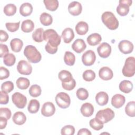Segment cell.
<instances>
[{
  "label": "cell",
  "mask_w": 135,
  "mask_h": 135,
  "mask_svg": "<svg viewBox=\"0 0 135 135\" xmlns=\"http://www.w3.org/2000/svg\"><path fill=\"white\" fill-rule=\"evenodd\" d=\"M20 24V22H18L16 23L7 22V23H6L5 26L7 30H8L9 32H14L18 30Z\"/></svg>",
  "instance_id": "obj_43"
},
{
  "label": "cell",
  "mask_w": 135,
  "mask_h": 135,
  "mask_svg": "<svg viewBox=\"0 0 135 135\" xmlns=\"http://www.w3.org/2000/svg\"><path fill=\"white\" fill-rule=\"evenodd\" d=\"M55 112V108L54 104L51 102H45L41 109V113L45 117H51Z\"/></svg>",
  "instance_id": "obj_13"
},
{
  "label": "cell",
  "mask_w": 135,
  "mask_h": 135,
  "mask_svg": "<svg viewBox=\"0 0 135 135\" xmlns=\"http://www.w3.org/2000/svg\"><path fill=\"white\" fill-rule=\"evenodd\" d=\"M16 61L15 56L12 53H7L3 57L4 63L8 66L13 65Z\"/></svg>",
  "instance_id": "obj_36"
},
{
  "label": "cell",
  "mask_w": 135,
  "mask_h": 135,
  "mask_svg": "<svg viewBox=\"0 0 135 135\" xmlns=\"http://www.w3.org/2000/svg\"><path fill=\"white\" fill-rule=\"evenodd\" d=\"M64 61L65 63L69 66L73 65L75 61L74 54L70 51H66L64 55Z\"/></svg>",
  "instance_id": "obj_32"
},
{
  "label": "cell",
  "mask_w": 135,
  "mask_h": 135,
  "mask_svg": "<svg viewBox=\"0 0 135 135\" xmlns=\"http://www.w3.org/2000/svg\"><path fill=\"white\" fill-rule=\"evenodd\" d=\"M3 11L7 16H13L16 12V6L13 4H8L4 6Z\"/></svg>",
  "instance_id": "obj_37"
},
{
  "label": "cell",
  "mask_w": 135,
  "mask_h": 135,
  "mask_svg": "<svg viewBox=\"0 0 135 135\" xmlns=\"http://www.w3.org/2000/svg\"><path fill=\"white\" fill-rule=\"evenodd\" d=\"M17 70L19 73L28 75L31 74L32 67L30 63L25 60H21L18 62L17 65Z\"/></svg>",
  "instance_id": "obj_9"
},
{
  "label": "cell",
  "mask_w": 135,
  "mask_h": 135,
  "mask_svg": "<svg viewBox=\"0 0 135 135\" xmlns=\"http://www.w3.org/2000/svg\"><path fill=\"white\" fill-rule=\"evenodd\" d=\"M132 0H120L117 7V13L122 16L127 15L129 12V6L131 5Z\"/></svg>",
  "instance_id": "obj_8"
},
{
  "label": "cell",
  "mask_w": 135,
  "mask_h": 135,
  "mask_svg": "<svg viewBox=\"0 0 135 135\" xmlns=\"http://www.w3.org/2000/svg\"><path fill=\"white\" fill-rule=\"evenodd\" d=\"M126 98L124 95L120 94H116L114 95L111 99V104L115 108H120L122 107L125 103Z\"/></svg>",
  "instance_id": "obj_16"
},
{
  "label": "cell",
  "mask_w": 135,
  "mask_h": 135,
  "mask_svg": "<svg viewBox=\"0 0 135 135\" xmlns=\"http://www.w3.org/2000/svg\"><path fill=\"white\" fill-rule=\"evenodd\" d=\"M102 40L101 36L97 33L91 34L86 38L88 43L91 46H95L99 44Z\"/></svg>",
  "instance_id": "obj_24"
},
{
  "label": "cell",
  "mask_w": 135,
  "mask_h": 135,
  "mask_svg": "<svg viewBox=\"0 0 135 135\" xmlns=\"http://www.w3.org/2000/svg\"><path fill=\"white\" fill-rule=\"evenodd\" d=\"M55 102L60 108L66 109L70 106L71 99L68 94L65 92H61L56 94L55 97Z\"/></svg>",
  "instance_id": "obj_6"
},
{
  "label": "cell",
  "mask_w": 135,
  "mask_h": 135,
  "mask_svg": "<svg viewBox=\"0 0 135 135\" xmlns=\"http://www.w3.org/2000/svg\"><path fill=\"white\" fill-rule=\"evenodd\" d=\"M0 57H4L6 54L9 53V50L6 44H4L2 43L0 44Z\"/></svg>",
  "instance_id": "obj_49"
},
{
  "label": "cell",
  "mask_w": 135,
  "mask_h": 135,
  "mask_svg": "<svg viewBox=\"0 0 135 135\" xmlns=\"http://www.w3.org/2000/svg\"><path fill=\"white\" fill-rule=\"evenodd\" d=\"M23 45V41L18 38L12 39L10 42L11 50L14 52H19L21 51Z\"/></svg>",
  "instance_id": "obj_23"
},
{
  "label": "cell",
  "mask_w": 135,
  "mask_h": 135,
  "mask_svg": "<svg viewBox=\"0 0 135 135\" xmlns=\"http://www.w3.org/2000/svg\"><path fill=\"white\" fill-rule=\"evenodd\" d=\"M1 98H0V103L1 104H6L8 102L9 97L7 93L3 92L2 91H0Z\"/></svg>",
  "instance_id": "obj_48"
},
{
  "label": "cell",
  "mask_w": 135,
  "mask_h": 135,
  "mask_svg": "<svg viewBox=\"0 0 135 135\" xmlns=\"http://www.w3.org/2000/svg\"><path fill=\"white\" fill-rule=\"evenodd\" d=\"M14 87V84L12 81H5L3 82L1 85V91L6 93H9L13 90Z\"/></svg>",
  "instance_id": "obj_41"
},
{
  "label": "cell",
  "mask_w": 135,
  "mask_h": 135,
  "mask_svg": "<svg viewBox=\"0 0 135 135\" xmlns=\"http://www.w3.org/2000/svg\"><path fill=\"white\" fill-rule=\"evenodd\" d=\"M89 125L91 128L95 130H100L103 128V124H101L98 122L95 118L90 120Z\"/></svg>",
  "instance_id": "obj_44"
},
{
  "label": "cell",
  "mask_w": 135,
  "mask_h": 135,
  "mask_svg": "<svg viewBox=\"0 0 135 135\" xmlns=\"http://www.w3.org/2000/svg\"><path fill=\"white\" fill-rule=\"evenodd\" d=\"M40 107V102L36 99H32L28 103L27 110L31 113H35L38 112Z\"/></svg>",
  "instance_id": "obj_29"
},
{
  "label": "cell",
  "mask_w": 135,
  "mask_h": 135,
  "mask_svg": "<svg viewBox=\"0 0 135 135\" xmlns=\"http://www.w3.org/2000/svg\"><path fill=\"white\" fill-rule=\"evenodd\" d=\"M8 38V35L6 32L1 30L0 31V41L1 42H5Z\"/></svg>",
  "instance_id": "obj_51"
},
{
  "label": "cell",
  "mask_w": 135,
  "mask_h": 135,
  "mask_svg": "<svg viewBox=\"0 0 135 135\" xmlns=\"http://www.w3.org/2000/svg\"><path fill=\"white\" fill-rule=\"evenodd\" d=\"M118 48L121 52L124 54H127L132 52L133 45L128 40H122L119 43Z\"/></svg>",
  "instance_id": "obj_12"
},
{
  "label": "cell",
  "mask_w": 135,
  "mask_h": 135,
  "mask_svg": "<svg viewBox=\"0 0 135 135\" xmlns=\"http://www.w3.org/2000/svg\"><path fill=\"white\" fill-rule=\"evenodd\" d=\"M86 47V45L83 39L78 38L74 41L72 44V48L75 52L80 53L82 52Z\"/></svg>",
  "instance_id": "obj_17"
},
{
  "label": "cell",
  "mask_w": 135,
  "mask_h": 135,
  "mask_svg": "<svg viewBox=\"0 0 135 135\" xmlns=\"http://www.w3.org/2000/svg\"><path fill=\"white\" fill-rule=\"evenodd\" d=\"M33 6L30 3H24L20 7V13L23 16H27L31 14Z\"/></svg>",
  "instance_id": "obj_26"
},
{
  "label": "cell",
  "mask_w": 135,
  "mask_h": 135,
  "mask_svg": "<svg viewBox=\"0 0 135 135\" xmlns=\"http://www.w3.org/2000/svg\"><path fill=\"white\" fill-rule=\"evenodd\" d=\"M125 112L129 117H134L135 116V102L134 101L127 103L125 107Z\"/></svg>",
  "instance_id": "obj_35"
},
{
  "label": "cell",
  "mask_w": 135,
  "mask_h": 135,
  "mask_svg": "<svg viewBox=\"0 0 135 135\" xmlns=\"http://www.w3.org/2000/svg\"><path fill=\"white\" fill-rule=\"evenodd\" d=\"M28 92L31 97L36 98L41 94L42 90L40 85L37 84H34L30 88Z\"/></svg>",
  "instance_id": "obj_38"
},
{
  "label": "cell",
  "mask_w": 135,
  "mask_h": 135,
  "mask_svg": "<svg viewBox=\"0 0 135 135\" xmlns=\"http://www.w3.org/2000/svg\"><path fill=\"white\" fill-rule=\"evenodd\" d=\"M43 3L46 8L51 11L56 10L59 6V2L57 0H44Z\"/></svg>",
  "instance_id": "obj_33"
},
{
  "label": "cell",
  "mask_w": 135,
  "mask_h": 135,
  "mask_svg": "<svg viewBox=\"0 0 135 135\" xmlns=\"http://www.w3.org/2000/svg\"><path fill=\"white\" fill-rule=\"evenodd\" d=\"M114 117V112L110 108H107L99 110L96 114L95 120L101 124L108 123Z\"/></svg>",
  "instance_id": "obj_4"
},
{
  "label": "cell",
  "mask_w": 135,
  "mask_h": 135,
  "mask_svg": "<svg viewBox=\"0 0 135 135\" xmlns=\"http://www.w3.org/2000/svg\"><path fill=\"white\" fill-rule=\"evenodd\" d=\"M62 86L64 89L70 91L73 90L76 86V81L74 79H73L70 82L66 83L62 82Z\"/></svg>",
  "instance_id": "obj_45"
},
{
  "label": "cell",
  "mask_w": 135,
  "mask_h": 135,
  "mask_svg": "<svg viewBox=\"0 0 135 135\" xmlns=\"http://www.w3.org/2000/svg\"><path fill=\"white\" fill-rule=\"evenodd\" d=\"M122 74L124 76L131 77L135 73V58L130 56L127 58L122 68Z\"/></svg>",
  "instance_id": "obj_5"
},
{
  "label": "cell",
  "mask_w": 135,
  "mask_h": 135,
  "mask_svg": "<svg viewBox=\"0 0 135 135\" xmlns=\"http://www.w3.org/2000/svg\"><path fill=\"white\" fill-rule=\"evenodd\" d=\"M12 100L15 106L19 109H23L27 104V98L23 94L16 92L13 94Z\"/></svg>",
  "instance_id": "obj_7"
},
{
  "label": "cell",
  "mask_w": 135,
  "mask_h": 135,
  "mask_svg": "<svg viewBox=\"0 0 135 135\" xmlns=\"http://www.w3.org/2000/svg\"><path fill=\"white\" fill-rule=\"evenodd\" d=\"M43 40L53 47H57L61 41L60 36L53 29H47L44 31Z\"/></svg>",
  "instance_id": "obj_2"
},
{
  "label": "cell",
  "mask_w": 135,
  "mask_h": 135,
  "mask_svg": "<svg viewBox=\"0 0 135 135\" xmlns=\"http://www.w3.org/2000/svg\"><path fill=\"white\" fill-rule=\"evenodd\" d=\"M61 37L65 43H70L74 37V33L70 27L65 28L62 32Z\"/></svg>",
  "instance_id": "obj_19"
},
{
  "label": "cell",
  "mask_w": 135,
  "mask_h": 135,
  "mask_svg": "<svg viewBox=\"0 0 135 135\" xmlns=\"http://www.w3.org/2000/svg\"><path fill=\"white\" fill-rule=\"evenodd\" d=\"M41 23L44 26H49L53 22V18L52 16L46 12L42 13L40 17Z\"/></svg>",
  "instance_id": "obj_30"
},
{
  "label": "cell",
  "mask_w": 135,
  "mask_h": 135,
  "mask_svg": "<svg viewBox=\"0 0 135 135\" xmlns=\"http://www.w3.org/2000/svg\"><path fill=\"white\" fill-rule=\"evenodd\" d=\"M81 114L85 117H91L94 112L93 105L88 102L83 103L80 109Z\"/></svg>",
  "instance_id": "obj_18"
},
{
  "label": "cell",
  "mask_w": 135,
  "mask_h": 135,
  "mask_svg": "<svg viewBox=\"0 0 135 135\" xmlns=\"http://www.w3.org/2000/svg\"><path fill=\"white\" fill-rule=\"evenodd\" d=\"M24 54L27 58V60L33 63L39 62L42 59L40 52L33 45H27L24 50Z\"/></svg>",
  "instance_id": "obj_1"
},
{
  "label": "cell",
  "mask_w": 135,
  "mask_h": 135,
  "mask_svg": "<svg viewBox=\"0 0 135 135\" xmlns=\"http://www.w3.org/2000/svg\"><path fill=\"white\" fill-rule=\"evenodd\" d=\"M97 52L101 57L107 58L111 53V46L107 43H102L98 47Z\"/></svg>",
  "instance_id": "obj_11"
},
{
  "label": "cell",
  "mask_w": 135,
  "mask_h": 135,
  "mask_svg": "<svg viewBox=\"0 0 135 135\" xmlns=\"http://www.w3.org/2000/svg\"><path fill=\"white\" fill-rule=\"evenodd\" d=\"M77 134L78 135H83V134L91 135L92 134L90 131L86 128H82L80 129Z\"/></svg>",
  "instance_id": "obj_53"
},
{
  "label": "cell",
  "mask_w": 135,
  "mask_h": 135,
  "mask_svg": "<svg viewBox=\"0 0 135 135\" xmlns=\"http://www.w3.org/2000/svg\"><path fill=\"white\" fill-rule=\"evenodd\" d=\"M77 98L80 100H85L89 97V92L85 89L83 88H79L76 92Z\"/></svg>",
  "instance_id": "obj_40"
},
{
  "label": "cell",
  "mask_w": 135,
  "mask_h": 135,
  "mask_svg": "<svg viewBox=\"0 0 135 135\" xmlns=\"http://www.w3.org/2000/svg\"><path fill=\"white\" fill-rule=\"evenodd\" d=\"M82 76L85 81L91 82L95 78V73L92 70H86L83 73Z\"/></svg>",
  "instance_id": "obj_39"
},
{
  "label": "cell",
  "mask_w": 135,
  "mask_h": 135,
  "mask_svg": "<svg viewBox=\"0 0 135 135\" xmlns=\"http://www.w3.org/2000/svg\"><path fill=\"white\" fill-rule=\"evenodd\" d=\"M34 28V23L31 20H26L23 21L21 24V30L25 33L32 32Z\"/></svg>",
  "instance_id": "obj_28"
},
{
  "label": "cell",
  "mask_w": 135,
  "mask_h": 135,
  "mask_svg": "<svg viewBox=\"0 0 135 135\" xmlns=\"http://www.w3.org/2000/svg\"><path fill=\"white\" fill-rule=\"evenodd\" d=\"M82 10L81 4L78 1H73L71 2L68 6L69 12L73 16L80 15Z\"/></svg>",
  "instance_id": "obj_14"
},
{
  "label": "cell",
  "mask_w": 135,
  "mask_h": 135,
  "mask_svg": "<svg viewBox=\"0 0 135 135\" xmlns=\"http://www.w3.org/2000/svg\"><path fill=\"white\" fill-rule=\"evenodd\" d=\"M75 29L78 34L80 35H85L89 30V25L87 23L84 21H80L77 23Z\"/></svg>",
  "instance_id": "obj_22"
},
{
  "label": "cell",
  "mask_w": 135,
  "mask_h": 135,
  "mask_svg": "<svg viewBox=\"0 0 135 135\" xmlns=\"http://www.w3.org/2000/svg\"><path fill=\"white\" fill-rule=\"evenodd\" d=\"M99 76L102 80L108 81L113 78V71L109 67L103 66L99 70Z\"/></svg>",
  "instance_id": "obj_15"
},
{
  "label": "cell",
  "mask_w": 135,
  "mask_h": 135,
  "mask_svg": "<svg viewBox=\"0 0 135 135\" xmlns=\"http://www.w3.org/2000/svg\"><path fill=\"white\" fill-rule=\"evenodd\" d=\"M45 49L47 53L51 54H53L56 53V52L57 51L58 47H53L50 45L48 43H47V44L45 45Z\"/></svg>",
  "instance_id": "obj_50"
},
{
  "label": "cell",
  "mask_w": 135,
  "mask_h": 135,
  "mask_svg": "<svg viewBox=\"0 0 135 135\" xmlns=\"http://www.w3.org/2000/svg\"><path fill=\"white\" fill-rule=\"evenodd\" d=\"M17 87L21 90H25L28 88L30 84L29 80L26 78L20 77L16 82Z\"/></svg>",
  "instance_id": "obj_31"
},
{
  "label": "cell",
  "mask_w": 135,
  "mask_h": 135,
  "mask_svg": "<svg viewBox=\"0 0 135 135\" xmlns=\"http://www.w3.org/2000/svg\"><path fill=\"white\" fill-rule=\"evenodd\" d=\"M74 132L75 128L71 125L65 126L61 130V133L62 135H73Z\"/></svg>",
  "instance_id": "obj_42"
},
{
  "label": "cell",
  "mask_w": 135,
  "mask_h": 135,
  "mask_svg": "<svg viewBox=\"0 0 135 135\" xmlns=\"http://www.w3.org/2000/svg\"><path fill=\"white\" fill-rule=\"evenodd\" d=\"M119 88L121 92L124 93H129L133 89V84L131 81L125 80L120 83Z\"/></svg>",
  "instance_id": "obj_25"
},
{
  "label": "cell",
  "mask_w": 135,
  "mask_h": 135,
  "mask_svg": "<svg viewBox=\"0 0 135 135\" xmlns=\"http://www.w3.org/2000/svg\"><path fill=\"white\" fill-rule=\"evenodd\" d=\"M11 115L12 113L9 109L7 108H0V117H4L8 120L11 118Z\"/></svg>",
  "instance_id": "obj_46"
},
{
  "label": "cell",
  "mask_w": 135,
  "mask_h": 135,
  "mask_svg": "<svg viewBox=\"0 0 135 135\" xmlns=\"http://www.w3.org/2000/svg\"><path fill=\"white\" fill-rule=\"evenodd\" d=\"M43 33L44 30L43 28H38L32 34L33 40L36 42H42L43 40Z\"/></svg>",
  "instance_id": "obj_34"
},
{
  "label": "cell",
  "mask_w": 135,
  "mask_h": 135,
  "mask_svg": "<svg viewBox=\"0 0 135 135\" xmlns=\"http://www.w3.org/2000/svg\"><path fill=\"white\" fill-rule=\"evenodd\" d=\"M96 56L94 52L89 50L85 52L82 55V61L84 65L90 66L94 64L95 61Z\"/></svg>",
  "instance_id": "obj_10"
},
{
  "label": "cell",
  "mask_w": 135,
  "mask_h": 135,
  "mask_svg": "<svg viewBox=\"0 0 135 135\" xmlns=\"http://www.w3.org/2000/svg\"><path fill=\"white\" fill-rule=\"evenodd\" d=\"M58 78L62 82L66 83L70 82L73 79L72 74L67 70H61L58 74Z\"/></svg>",
  "instance_id": "obj_27"
},
{
  "label": "cell",
  "mask_w": 135,
  "mask_h": 135,
  "mask_svg": "<svg viewBox=\"0 0 135 135\" xmlns=\"http://www.w3.org/2000/svg\"><path fill=\"white\" fill-rule=\"evenodd\" d=\"M12 120L17 125H22L26 122V117L23 112L17 111L13 114Z\"/></svg>",
  "instance_id": "obj_21"
},
{
  "label": "cell",
  "mask_w": 135,
  "mask_h": 135,
  "mask_svg": "<svg viewBox=\"0 0 135 135\" xmlns=\"http://www.w3.org/2000/svg\"><path fill=\"white\" fill-rule=\"evenodd\" d=\"M7 119L6 118L3 117H0V129H4L7 125Z\"/></svg>",
  "instance_id": "obj_52"
},
{
  "label": "cell",
  "mask_w": 135,
  "mask_h": 135,
  "mask_svg": "<svg viewBox=\"0 0 135 135\" xmlns=\"http://www.w3.org/2000/svg\"><path fill=\"white\" fill-rule=\"evenodd\" d=\"M109 100V96L108 94L104 91H100L95 95V101L97 103L101 106L106 105Z\"/></svg>",
  "instance_id": "obj_20"
},
{
  "label": "cell",
  "mask_w": 135,
  "mask_h": 135,
  "mask_svg": "<svg viewBox=\"0 0 135 135\" xmlns=\"http://www.w3.org/2000/svg\"><path fill=\"white\" fill-rule=\"evenodd\" d=\"M9 76V70L5 67L1 66L0 68V80H2L3 79H7Z\"/></svg>",
  "instance_id": "obj_47"
},
{
  "label": "cell",
  "mask_w": 135,
  "mask_h": 135,
  "mask_svg": "<svg viewBox=\"0 0 135 135\" xmlns=\"http://www.w3.org/2000/svg\"><path fill=\"white\" fill-rule=\"evenodd\" d=\"M101 19L103 23L111 30H116L119 26V22L111 12H104L101 16Z\"/></svg>",
  "instance_id": "obj_3"
}]
</instances>
